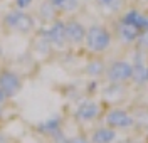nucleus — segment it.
<instances>
[{
  "label": "nucleus",
  "instance_id": "nucleus-20",
  "mask_svg": "<svg viewBox=\"0 0 148 143\" xmlns=\"http://www.w3.org/2000/svg\"><path fill=\"white\" fill-rule=\"evenodd\" d=\"M14 2H15V7L18 10H27L34 3V0H14Z\"/></svg>",
  "mask_w": 148,
  "mask_h": 143
},
{
  "label": "nucleus",
  "instance_id": "nucleus-18",
  "mask_svg": "<svg viewBox=\"0 0 148 143\" xmlns=\"http://www.w3.org/2000/svg\"><path fill=\"white\" fill-rule=\"evenodd\" d=\"M131 84H135V86H147L148 84V66L145 64V62L133 64Z\"/></svg>",
  "mask_w": 148,
  "mask_h": 143
},
{
  "label": "nucleus",
  "instance_id": "nucleus-19",
  "mask_svg": "<svg viewBox=\"0 0 148 143\" xmlns=\"http://www.w3.org/2000/svg\"><path fill=\"white\" fill-rule=\"evenodd\" d=\"M133 47H135V51H140L145 56H148V29L140 32V36H138V39H136V42H135Z\"/></svg>",
  "mask_w": 148,
  "mask_h": 143
},
{
  "label": "nucleus",
  "instance_id": "nucleus-4",
  "mask_svg": "<svg viewBox=\"0 0 148 143\" xmlns=\"http://www.w3.org/2000/svg\"><path fill=\"white\" fill-rule=\"evenodd\" d=\"M131 77H133V64L125 59H116L111 61L106 66V73L103 79L106 83L113 84H131Z\"/></svg>",
  "mask_w": 148,
  "mask_h": 143
},
{
  "label": "nucleus",
  "instance_id": "nucleus-3",
  "mask_svg": "<svg viewBox=\"0 0 148 143\" xmlns=\"http://www.w3.org/2000/svg\"><path fill=\"white\" fill-rule=\"evenodd\" d=\"M3 27L12 32H18V34H29L36 29V20L34 17L25 12V10H9L3 15Z\"/></svg>",
  "mask_w": 148,
  "mask_h": 143
},
{
  "label": "nucleus",
  "instance_id": "nucleus-8",
  "mask_svg": "<svg viewBox=\"0 0 148 143\" xmlns=\"http://www.w3.org/2000/svg\"><path fill=\"white\" fill-rule=\"evenodd\" d=\"M86 30L77 19H67L66 20V39H67V46L71 47H81L84 46V39H86Z\"/></svg>",
  "mask_w": 148,
  "mask_h": 143
},
{
  "label": "nucleus",
  "instance_id": "nucleus-17",
  "mask_svg": "<svg viewBox=\"0 0 148 143\" xmlns=\"http://www.w3.org/2000/svg\"><path fill=\"white\" fill-rule=\"evenodd\" d=\"M49 2L54 5L59 14H66V15L76 14L81 9V0H49Z\"/></svg>",
  "mask_w": 148,
  "mask_h": 143
},
{
  "label": "nucleus",
  "instance_id": "nucleus-24",
  "mask_svg": "<svg viewBox=\"0 0 148 143\" xmlns=\"http://www.w3.org/2000/svg\"><path fill=\"white\" fill-rule=\"evenodd\" d=\"M143 143H148V133H145L143 135V140H141Z\"/></svg>",
  "mask_w": 148,
  "mask_h": 143
},
{
  "label": "nucleus",
  "instance_id": "nucleus-5",
  "mask_svg": "<svg viewBox=\"0 0 148 143\" xmlns=\"http://www.w3.org/2000/svg\"><path fill=\"white\" fill-rule=\"evenodd\" d=\"M108 108L103 101H94V99H86L83 103H79L76 111H74V120L81 125L86 123H92L96 120H99L104 111Z\"/></svg>",
  "mask_w": 148,
  "mask_h": 143
},
{
  "label": "nucleus",
  "instance_id": "nucleus-1",
  "mask_svg": "<svg viewBox=\"0 0 148 143\" xmlns=\"http://www.w3.org/2000/svg\"><path fill=\"white\" fill-rule=\"evenodd\" d=\"M113 32L106 25L101 24H92L86 30L84 39V49L91 56H103L106 54L113 46Z\"/></svg>",
  "mask_w": 148,
  "mask_h": 143
},
{
  "label": "nucleus",
  "instance_id": "nucleus-21",
  "mask_svg": "<svg viewBox=\"0 0 148 143\" xmlns=\"http://www.w3.org/2000/svg\"><path fill=\"white\" fill-rule=\"evenodd\" d=\"M69 143H91V142H89V138H88V136H83V135H79V136L69 138Z\"/></svg>",
  "mask_w": 148,
  "mask_h": 143
},
{
  "label": "nucleus",
  "instance_id": "nucleus-6",
  "mask_svg": "<svg viewBox=\"0 0 148 143\" xmlns=\"http://www.w3.org/2000/svg\"><path fill=\"white\" fill-rule=\"evenodd\" d=\"M42 34L51 42L52 49H62L67 47V39H66V20L57 19L52 24H49L46 29H42Z\"/></svg>",
  "mask_w": 148,
  "mask_h": 143
},
{
  "label": "nucleus",
  "instance_id": "nucleus-9",
  "mask_svg": "<svg viewBox=\"0 0 148 143\" xmlns=\"http://www.w3.org/2000/svg\"><path fill=\"white\" fill-rule=\"evenodd\" d=\"M113 32V37L116 39L120 44H125V46H135L136 39L140 36V29H136L135 25H130V24H125L121 20H116L114 24V29L111 30Z\"/></svg>",
  "mask_w": 148,
  "mask_h": 143
},
{
  "label": "nucleus",
  "instance_id": "nucleus-7",
  "mask_svg": "<svg viewBox=\"0 0 148 143\" xmlns=\"http://www.w3.org/2000/svg\"><path fill=\"white\" fill-rule=\"evenodd\" d=\"M101 98H103V103L106 105V108L121 106V103H125L126 98H128V84L108 83V86H104L101 89Z\"/></svg>",
  "mask_w": 148,
  "mask_h": 143
},
{
  "label": "nucleus",
  "instance_id": "nucleus-2",
  "mask_svg": "<svg viewBox=\"0 0 148 143\" xmlns=\"http://www.w3.org/2000/svg\"><path fill=\"white\" fill-rule=\"evenodd\" d=\"M103 121L106 126H110L113 130H116L118 133L120 131H133L135 130V121H133V116L131 111L128 108H123V106H111L108 108L104 114H103Z\"/></svg>",
  "mask_w": 148,
  "mask_h": 143
},
{
  "label": "nucleus",
  "instance_id": "nucleus-14",
  "mask_svg": "<svg viewBox=\"0 0 148 143\" xmlns=\"http://www.w3.org/2000/svg\"><path fill=\"white\" fill-rule=\"evenodd\" d=\"M36 130L40 135H46L49 138H52L54 135H57L59 131H62V118L57 114V116H52L46 121H40V123L36 126Z\"/></svg>",
  "mask_w": 148,
  "mask_h": 143
},
{
  "label": "nucleus",
  "instance_id": "nucleus-22",
  "mask_svg": "<svg viewBox=\"0 0 148 143\" xmlns=\"http://www.w3.org/2000/svg\"><path fill=\"white\" fill-rule=\"evenodd\" d=\"M7 101H9V96L0 89V108H3V106L7 105Z\"/></svg>",
  "mask_w": 148,
  "mask_h": 143
},
{
  "label": "nucleus",
  "instance_id": "nucleus-10",
  "mask_svg": "<svg viewBox=\"0 0 148 143\" xmlns=\"http://www.w3.org/2000/svg\"><path fill=\"white\" fill-rule=\"evenodd\" d=\"M0 89L10 98H14L15 94H18V91L22 89V79L15 71L10 69H3L0 71Z\"/></svg>",
  "mask_w": 148,
  "mask_h": 143
},
{
  "label": "nucleus",
  "instance_id": "nucleus-11",
  "mask_svg": "<svg viewBox=\"0 0 148 143\" xmlns=\"http://www.w3.org/2000/svg\"><path fill=\"white\" fill-rule=\"evenodd\" d=\"M131 111V116H133V121H135V133L143 135L148 133V105L147 103H135L131 105V108H128Z\"/></svg>",
  "mask_w": 148,
  "mask_h": 143
},
{
  "label": "nucleus",
  "instance_id": "nucleus-16",
  "mask_svg": "<svg viewBox=\"0 0 148 143\" xmlns=\"http://www.w3.org/2000/svg\"><path fill=\"white\" fill-rule=\"evenodd\" d=\"M94 2L104 14H111V15L121 14L126 5V0H94Z\"/></svg>",
  "mask_w": 148,
  "mask_h": 143
},
{
  "label": "nucleus",
  "instance_id": "nucleus-23",
  "mask_svg": "<svg viewBox=\"0 0 148 143\" xmlns=\"http://www.w3.org/2000/svg\"><path fill=\"white\" fill-rule=\"evenodd\" d=\"M118 143H143L141 140H136V138H125V140H121Z\"/></svg>",
  "mask_w": 148,
  "mask_h": 143
},
{
  "label": "nucleus",
  "instance_id": "nucleus-12",
  "mask_svg": "<svg viewBox=\"0 0 148 143\" xmlns=\"http://www.w3.org/2000/svg\"><path fill=\"white\" fill-rule=\"evenodd\" d=\"M89 142L91 143H118V131L113 130L110 126H94L89 133Z\"/></svg>",
  "mask_w": 148,
  "mask_h": 143
},
{
  "label": "nucleus",
  "instance_id": "nucleus-13",
  "mask_svg": "<svg viewBox=\"0 0 148 143\" xmlns=\"http://www.w3.org/2000/svg\"><path fill=\"white\" fill-rule=\"evenodd\" d=\"M106 66H108V62L103 59L101 56H92L88 62H86V66H84V74L86 76H89L91 79H101L104 76V73H106Z\"/></svg>",
  "mask_w": 148,
  "mask_h": 143
},
{
  "label": "nucleus",
  "instance_id": "nucleus-25",
  "mask_svg": "<svg viewBox=\"0 0 148 143\" xmlns=\"http://www.w3.org/2000/svg\"><path fill=\"white\" fill-rule=\"evenodd\" d=\"M2 114H3V108H0V118H2Z\"/></svg>",
  "mask_w": 148,
  "mask_h": 143
},
{
  "label": "nucleus",
  "instance_id": "nucleus-15",
  "mask_svg": "<svg viewBox=\"0 0 148 143\" xmlns=\"http://www.w3.org/2000/svg\"><path fill=\"white\" fill-rule=\"evenodd\" d=\"M37 15H39V19L42 20L44 24H52L54 20L59 19L61 14L56 10V7L49 0H42L40 5H39V9H37Z\"/></svg>",
  "mask_w": 148,
  "mask_h": 143
}]
</instances>
